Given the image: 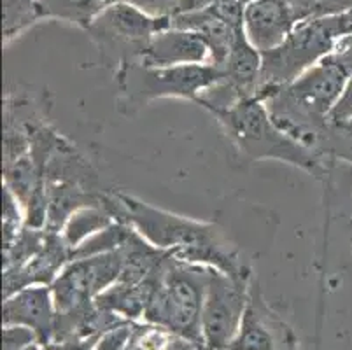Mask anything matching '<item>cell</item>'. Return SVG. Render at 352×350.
Listing matches in <instances>:
<instances>
[{
    "mask_svg": "<svg viewBox=\"0 0 352 350\" xmlns=\"http://www.w3.org/2000/svg\"><path fill=\"white\" fill-rule=\"evenodd\" d=\"M251 277H232L209 268L201 308V340L207 350H226L239 333L248 307Z\"/></svg>",
    "mask_w": 352,
    "mask_h": 350,
    "instance_id": "ba28073f",
    "label": "cell"
},
{
    "mask_svg": "<svg viewBox=\"0 0 352 350\" xmlns=\"http://www.w3.org/2000/svg\"><path fill=\"white\" fill-rule=\"evenodd\" d=\"M342 39L338 16L309 19L293 28L275 50L261 54V88L259 96L267 100L274 91L298 79L324 56L333 53Z\"/></svg>",
    "mask_w": 352,
    "mask_h": 350,
    "instance_id": "8992f818",
    "label": "cell"
},
{
    "mask_svg": "<svg viewBox=\"0 0 352 350\" xmlns=\"http://www.w3.org/2000/svg\"><path fill=\"white\" fill-rule=\"evenodd\" d=\"M170 27L200 34L201 37L206 39V43L209 44L212 65L219 67V69L225 65L226 58H228L230 51H232L236 30L232 25L226 23L225 19L219 18L212 9L172 16Z\"/></svg>",
    "mask_w": 352,
    "mask_h": 350,
    "instance_id": "5bb4252c",
    "label": "cell"
},
{
    "mask_svg": "<svg viewBox=\"0 0 352 350\" xmlns=\"http://www.w3.org/2000/svg\"><path fill=\"white\" fill-rule=\"evenodd\" d=\"M133 331H135L133 322H123L116 327H111L98 338L94 350H124L132 340Z\"/></svg>",
    "mask_w": 352,
    "mask_h": 350,
    "instance_id": "ffe728a7",
    "label": "cell"
},
{
    "mask_svg": "<svg viewBox=\"0 0 352 350\" xmlns=\"http://www.w3.org/2000/svg\"><path fill=\"white\" fill-rule=\"evenodd\" d=\"M345 160H349V162L352 163V156H347V158H345Z\"/></svg>",
    "mask_w": 352,
    "mask_h": 350,
    "instance_id": "83f0119b",
    "label": "cell"
},
{
    "mask_svg": "<svg viewBox=\"0 0 352 350\" xmlns=\"http://www.w3.org/2000/svg\"><path fill=\"white\" fill-rule=\"evenodd\" d=\"M151 18H172L179 8V0H124Z\"/></svg>",
    "mask_w": 352,
    "mask_h": 350,
    "instance_id": "44dd1931",
    "label": "cell"
},
{
    "mask_svg": "<svg viewBox=\"0 0 352 350\" xmlns=\"http://www.w3.org/2000/svg\"><path fill=\"white\" fill-rule=\"evenodd\" d=\"M2 198H4V205H2V239H4V250H8L11 249L12 243L16 242V239L23 231L25 216L20 212L21 204L18 201V198L6 186Z\"/></svg>",
    "mask_w": 352,
    "mask_h": 350,
    "instance_id": "d6986e66",
    "label": "cell"
},
{
    "mask_svg": "<svg viewBox=\"0 0 352 350\" xmlns=\"http://www.w3.org/2000/svg\"><path fill=\"white\" fill-rule=\"evenodd\" d=\"M340 19V30H342V39L344 37H352V9L338 14Z\"/></svg>",
    "mask_w": 352,
    "mask_h": 350,
    "instance_id": "d4e9b609",
    "label": "cell"
},
{
    "mask_svg": "<svg viewBox=\"0 0 352 350\" xmlns=\"http://www.w3.org/2000/svg\"><path fill=\"white\" fill-rule=\"evenodd\" d=\"M296 25L283 0H251L245 6L244 32L261 54L279 47Z\"/></svg>",
    "mask_w": 352,
    "mask_h": 350,
    "instance_id": "7c38bea8",
    "label": "cell"
},
{
    "mask_svg": "<svg viewBox=\"0 0 352 350\" xmlns=\"http://www.w3.org/2000/svg\"><path fill=\"white\" fill-rule=\"evenodd\" d=\"M116 76L118 109L132 116L149 102L160 98H188L197 102L201 93L221 81L223 70L212 63L179 67H147L133 62Z\"/></svg>",
    "mask_w": 352,
    "mask_h": 350,
    "instance_id": "5b68a950",
    "label": "cell"
},
{
    "mask_svg": "<svg viewBox=\"0 0 352 350\" xmlns=\"http://www.w3.org/2000/svg\"><path fill=\"white\" fill-rule=\"evenodd\" d=\"M217 0H179V8L175 14H188V12L206 11L212 8Z\"/></svg>",
    "mask_w": 352,
    "mask_h": 350,
    "instance_id": "cb8c5ba5",
    "label": "cell"
},
{
    "mask_svg": "<svg viewBox=\"0 0 352 350\" xmlns=\"http://www.w3.org/2000/svg\"><path fill=\"white\" fill-rule=\"evenodd\" d=\"M293 335L265 303L258 285L251 284L248 307L239 333L226 350H291Z\"/></svg>",
    "mask_w": 352,
    "mask_h": 350,
    "instance_id": "30bf717a",
    "label": "cell"
},
{
    "mask_svg": "<svg viewBox=\"0 0 352 350\" xmlns=\"http://www.w3.org/2000/svg\"><path fill=\"white\" fill-rule=\"evenodd\" d=\"M158 277L160 272L155 277L147 278L140 284H124V282L116 281L111 287L105 289L100 296H97L95 303L102 310L113 312L121 319L133 322V320L144 317V312H146L156 284H158Z\"/></svg>",
    "mask_w": 352,
    "mask_h": 350,
    "instance_id": "9a60e30c",
    "label": "cell"
},
{
    "mask_svg": "<svg viewBox=\"0 0 352 350\" xmlns=\"http://www.w3.org/2000/svg\"><path fill=\"white\" fill-rule=\"evenodd\" d=\"M4 326L28 327L41 345H50L56 326V307L51 285H30L6 298Z\"/></svg>",
    "mask_w": 352,
    "mask_h": 350,
    "instance_id": "8fae6325",
    "label": "cell"
},
{
    "mask_svg": "<svg viewBox=\"0 0 352 350\" xmlns=\"http://www.w3.org/2000/svg\"><path fill=\"white\" fill-rule=\"evenodd\" d=\"M114 223H118V219L111 214V210L105 207L104 200H102V205L79 208L76 214H72V217L67 221L65 228H63L62 237L74 252L82 242H86L100 231L107 230Z\"/></svg>",
    "mask_w": 352,
    "mask_h": 350,
    "instance_id": "2e32d148",
    "label": "cell"
},
{
    "mask_svg": "<svg viewBox=\"0 0 352 350\" xmlns=\"http://www.w3.org/2000/svg\"><path fill=\"white\" fill-rule=\"evenodd\" d=\"M43 347H44V345H41V343H39V342H37V343H32V345L25 347V349H23V350H44V349H43Z\"/></svg>",
    "mask_w": 352,
    "mask_h": 350,
    "instance_id": "4316f807",
    "label": "cell"
},
{
    "mask_svg": "<svg viewBox=\"0 0 352 350\" xmlns=\"http://www.w3.org/2000/svg\"><path fill=\"white\" fill-rule=\"evenodd\" d=\"M44 18L41 0H4V44L27 32Z\"/></svg>",
    "mask_w": 352,
    "mask_h": 350,
    "instance_id": "ac0fdd59",
    "label": "cell"
},
{
    "mask_svg": "<svg viewBox=\"0 0 352 350\" xmlns=\"http://www.w3.org/2000/svg\"><path fill=\"white\" fill-rule=\"evenodd\" d=\"M248 2H251V0H248Z\"/></svg>",
    "mask_w": 352,
    "mask_h": 350,
    "instance_id": "f1b7e54d",
    "label": "cell"
},
{
    "mask_svg": "<svg viewBox=\"0 0 352 350\" xmlns=\"http://www.w3.org/2000/svg\"><path fill=\"white\" fill-rule=\"evenodd\" d=\"M351 118H352V77L349 79L347 86H345L338 104L335 105V109H333L331 114H329V120H328L329 128L335 127V124L344 123V121L351 120Z\"/></svg>",
    "mask_w": 352,
    "mask_h": 350,
    "instance_id": "603a6c76",
    "label": "cell"
},
{
    "mask_svg": "<svg viewBox=\"0 0 352 350\" xmlns=\"http://www.w3.org/2000/svg\"><path fill=\"white\" fill-rule=\"evenodd\" d=\"M352 77V37L338 41L337 47L289 85L268 96L272 120L294 140L321 151L329 130V114L340 100Z\"/></svg>",
    "mask_w": 352,
    "mask_h": 350,
    "instance_id": "7a4b0ae2",
    "label": "cell"
},
{
    "mask_svg": "<svg viewBox=\"0 0 352 350\" xmlns=\"http://www.w3.org/2000/svg\"><path fill=\"white\" fill-rule=\"evenodd\" d=\"M147 67L200 65L210 62V50L200 34L182 28H166L153 37L139 60Z\"/></svg>",
    "mask_w": 352,
    "mask_h": 350,
    "instance_id": "4fadbf2b",
    "label": "cell"
},
{
    "mask_svg": "<svg viewBox=\"0 0 352 350\" xmlns=\"http://www.w3.org/2000/svg\"><path fill=\"white\" fill-rule=\"evenodd\" d=\"M207 274L209 266L190 265L168 256L160 270L158 284L144 312V322L204 345L201 308Z\"/></svg>",
    "mask_w": 352,
    "mask_h": 350,
    "instance_id": "277c9868",
    "label": "cell"
},
{
    "mask_svg": "<svg viewBox=\"0 0 352 350\" xmlns=\"http://www.w3.org/2000/svg\"><path fill=\"white\" fill-rule=\"evenodd\" d=\"M102 200L118 221L132 226L142 239L172 258L216 268L232 277H251V268L216 224L153 207L126 193H104Z\"/></svg>",
    "mask_w": 352,
    "mask_h": 350,
    "instance_id": "6da1fadb",
    "label": "cell"
},
{
    "mask_svg": "<svg viewBox=\"0 0 352 350\" xmlns=\"http://www.w3.org/2000/svg\"><path fill=\"white\" fill-rule=\"evenodd\" d=\"M329 130H333L335 133H342L345 135V137H349V139H352V118L351 120L344 121V123L335 124V127H331Z\"/></svg>",
    "mask_w": 352,
    "mask_h": 350,
    "instance_id": "484cf974",
    "label": "cell"
},
{
    "mask_svg": "<svg viewBox=\"0 0 352 350\" xmlns=\"http://www.w3.org/2000/svg\"><path fill=\"white\" fill-rule=\"evenodd\" d=\"M118 0H41L44 18L62 19L88 30L89 25Z\"/></svg>",
    "mask_w": 352,
    "mask_h": 350,
    "instance_id": "e0dca14e",
    "label": "cell"
},
{
    "mask_svg": "<svg viewBox=\"0 0 352 350\" xmlns=\"http://www.w3.org/2000/svg\"><path fill=\"white\" fill-rule=\"evenodd\" d=\"M351 228H352V223H351Z\"/></svg>",
    "mask_w": 352,
    "mask_h": 350,
    "instance_id": "f546056e",
    "label": "cell"
},
{
    "mask_svg": "<svg viewBox=\"0 0 352 350\" xmlns=\"http://www.w3.org/2000/svg\"><path fill=\"white\" fill-rule=\"evenodd\" d=\"M123 268L121 250L74 258L51 284L56 314H67L94 303L105 289L120 278Z\"/></svg>",
    "mask_w": 352,
    "mask_h": 350,
    "instance_id": "9c48e42d",
    "label": "cell"
},
{
    "mask_svg": "<svg viewBox=\"0 0 352 350\" xmlns=\"http://www.w3.org/2000/svg\"><path fill=\"white\" fill-rule=\"evenodd\" d=\"M233 146L251 160H277L319 177L324 173L321 151L280 130L261 98H244L223 111H212Z\"/></svg>",
    "mask_w": 352,
    "mask_h": 350,
    "instance_id": "3957f363",
    "label": "cell"
},
{
    "mask_svg": "<svg viewBox=\"0 0 352 350\" xmlns=\"http://www.w3.org/2000/svg\"><path fill=\"white\" fill-rule=\"evenodd\" d=\"M166 28H170V18H151L124 0H118L89 25L88 32L102 60L118 72L139 62L153 37Z\"/></svg>",
    "mask_w": 352,
    "mask_h": 350,
    "instance_id": "52a82bcc",
    "label": "cell"
},
{
    "mask_svg": "<svg viewBox=\"0 0 352 350\" xmlns=\"http://www.w3.org/2000/svg\"><path fill=\"white\" fill-rule=\"evenodd\" d=\"M39 342L35 333L23 326H4V350H23L25 347Z\"/></svg>",
    "mask_w": 352,
    "mask_h": 350,
    "instance_id": "7402d4cb",
    "label": "cell"
}]
</instances>
